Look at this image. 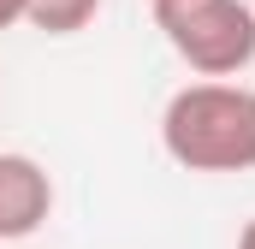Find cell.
I'll return each instance as SVG.
<instances>
[{
	"instance_id": "cell-3",
	"label": "cell",
	"mask_w": 255,
	"mask_h": 249,
	"mask_svg": "<svg viewBox=\"0 0 255 249\" xmlns=\"http://www.w3.org/2000/svg\"><path fill=\"white\" fill-rule=\"evenodd\" d=\"M54 214V178L36 154H0V244H24Z\"/></svg>"
},
{
	"instance_id": "cell-4",
	"label": "cell",
	"mask_w": 255,
	"mask_h": 249,
	"mask_svg": "<svg viewBox=\"0 0 255 249\" xmlns=\"http://www.w3.org/2000/svg\"><path fill=\"white\" fill-rule=\"evenodd\" d=\"M95 12H101V0H30V30H42V36H77V30H89L95 24Z\"/></svg>"
},
{
	"instance_id": "cell-1",
	"label": "cell",
	"mask_w": 255,
	"mask_h": 249,
	"mask_svg": "<svg viewBox=\"0 0 255 249\" xmlns=\"http://www.w3.org/2000/svg\"><path fill=\"white\" fill-rule=\"evenodd\" d=\"M160 148L184 172H250L255 166V89L184 83L160 113Z\"/></svg>"
},
{
	"instance_id": "cell-7",
	"label": "cell",
	"mask_w": 255,
	"mask_h": 249,
	"mask_svg": "<svg viewBox=\"0 0 255 249\" xmlns=\"http://www.w3.org/2000/svg\"><path fill=\"white\" fill-rule=\"evenodd\" d=\"M250 6H255V0H250Z\"/></svg>"
},
{
	"instance_id": "cell-2",
	"label": "cell",
	"mask_w": 255,
	"mask_h": 249,
	"mask_svg": "<svg viewBox=\"0 0 255 249\" xmlns=\"http://www.w3.org/2000/svg\"><path fill=\"white\" fill-rule=\"evenodd\" d=\"M166 48L208 83H232L255 60V6L250 0H154Z\"/></svg>"
},
{
	"instance_id": "cell-5",
	"label": "cell",
	"mask_w": 255,
	"mask_h": 249,
	"mask_svg": "<svg viewBox=\"0 0 255 249\" xmlns=\"http://www.w3.org/2000/svg\"><path fill=\"white\" fill-rule=\"evenodd\" d=\"M24 18H30V0H0V30H12Z\"/></svg>"
},
{
	"instance_id": "cell-6",
	"label": "cell",
	"mask_w": 255,
	"mask_h": 249,
	"mask_svg": "<svg viewBox=\"0 0 255 249\" xmlns=\"http://www.w3.org/2000/svg\"><path fill=\"white\" fill-rule=\"evenodd\" d=\"M238 249H255V220L244 226V232H238Z\"/></svg>"
}]
</instances>
